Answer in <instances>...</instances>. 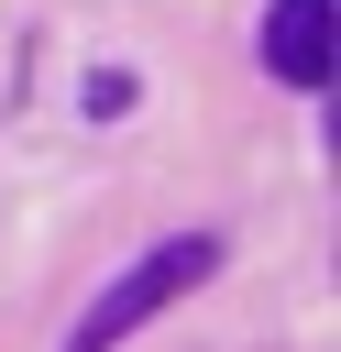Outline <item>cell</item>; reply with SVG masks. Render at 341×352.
<instances>
[{
  "label": "cell",
  "instance_id": "6da1fadb",
  "mask_svg": "<svg viewBox=\"0 0 341 352\" xmlns=\"http://www.w3.org/2000/svg\"><path fill=\"white\" fill-rule=\"evenodd\" d=\"M209 275H220V242H209V231H176V242L132 253V264L88 297V319L66 330V352H110V341H132L154 308H176V297H187V286H209Z\"/></svg>",
  "mask_w": 341,
  "mask_h": 352
},
{
  "label": "cell",
  "instance_id": "7a4b0ae2",
  "mask_svg": "<svg viewBox=\"0 0 341 352\" xmlns=\"http://www.w3.org/2000/svg\"><path fill=\"white\" fill-rule=\"evenodd\" d=\"M264 66H275L286 88H330V66H341V11H330V0H275V11H264Z\"/></svg>",
  "mask_w": 341,
  "mask_h": 352
},
{
  "label": "cell",
  "instance_id": "3957f363",
  "mask_svg": "<svg viewBox=\"0 0 341 352\" xmlns=\"http://www.w3.org/2000/svg\"><path fill=\"white\" fill-rule=\"evenodd\" d=\"M88 110H99V121H121V110H132V77H121V66H110V77H88Z\"/></svg>",
  "mask_w": 341,
  "mask_h": 352
}]
</instances>
